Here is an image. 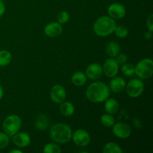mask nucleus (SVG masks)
<instances>
[{"instance_id":"f257e3e1","label":"nucleus","mask_w":153,"mask_h":153,"mask_svg":"<svg viewBox=\"0 0 153 153\" xmlns=\"http://www.w3.org/2000/svg\"><path fill=\"white\" fill-rule=\"evenodd\" d=\"M108 85L102 82H94L86 89L85 95L90 102L94 103L103 102L110 97Z\"/></svg>"},{"instance_id":"f03ea898","label":"nucleus","mask_w":153,"mask_h":153,"mask_svg":"<svg viewBox=\"0 0 153 153\" xmlns=\"http://www.w3.org/2000/svg\"><path fill=\"white\" fill-rule=\"evenodd\" d=\"M72 134L73 131L70 126L63 123L54 124L49 131L50 138L58 144L68 143L71 140Z\"/></svg>"},{"instance_id":"7ed1b4c3","label":"nucleus","mask_w":153,"mask_h":153,"mask_svg":"<svg viewBox=\"0 0 153 153\" xmlns=\"http://www.w3.org/2000/svg\"><path fill=\"white\" fill-rule=\"evenodd\" d=\"M116 27L115 19L109 16H102L94 22V31L99 37H105L113 34Z\"/></svg>"},{"instance_id":"20e7f679","label":"nucleus","mask_w":153,"mask_h":153,"mask_svg":"<svg viewBox=\"0 0 153 153\" xmlns=\"http://www.w3.org/2000/svg\"><path fill=\"white\" fill-rule=\"evenodd\" d=\"M22 120L18 115L10 114L6 117L2 123V129L9 137H12L20 129Z\"/></svg>"},{"instance_id":"39448f33","label":"nucleus","mask_w":153,"mask_h":153,"mask_svg":"<svg viewBox=\"0 0 153 153\" xmlns=\"http://www.w3.org/2000/svg\"><path fill=\"white\" fill-rule=\"evenodd\" d=\"M134 74L137 78L145 80L150 79L153 75V61L150 58H144L134 66Z\"/></svg>"},{"instance_id":"423d86ee","label":"nucleus","mask_w":153,"mask_h":153,"mask_svg":"<svg viewBox=\"0 0 153 153\" xmlns=\"http://www.w3.org/2000/svg\"><path fill=\"white\" fill-rule=\"evenodd\" d=\"M144 88V83L142 79L137 78L131 79L126 84L125 89L128 97L131 98H137L143 94Z\"/></svg>"},{"instance_id":"0eeeda50","label":"nucleus","mask_w":153,"mask_h":153,"mask_svg":"<svg viewBox=\"0 0 153 153\" xmlns=\"http://www.w3.org/2000/svg\"><path fill=\"white\" fill-rule=\"evenodd\" d=\"M72 140L76 146L85 147L91 143V135L84 129H77L72 134Z\"/></svg>"},{"instance_id":"6e6552de","label":"nucleus","mask_w":153,"mask_h":153,"mask_svg":"<svg viewBox=\"0 0 153 153\" xmlns=\"http://www.w3.org/2000/svg\"><path fill=\"white\" fill-rule=\"evenodd\" d=\"M112 131L114 134L120 139H126L131 134V128L130 126L123 122L115 123L112 126Z\"/></svg>"},{"instance_id":"1a4fd4ad","label":"nucleus","mask_w":153,"mask_h":153,"mask_svg":"<svg viewBox=\"0 0 153 153\" xmlns=\"http://www.w3.org/2000/svg\"><path fill=\"white\" fill-rule=\"evenodd\" d=\"M49 97L53 102L61 104L67 98V91L63 85H55L51 88Z\"/></svg>"},{"instance_id":"9d476101","label":"nucleus","mask_w":153,"mask_h":153,"mask_svg":"<svg viewBox=\"0 0 153 153\" xmlns=\"http://www.w3.org/2000/svg\"><path fill=\"white\" fill-rule=\"evenodd\" d=\"M103 73L108 78H113L119 73V64L114 58H109L102 66Z\"/></svg>"},{"instance_id":"9b49d317","label":"nucleus","mask_w":153,"mask_h":153,"mask_svg":"<svg viewBox=\"0 0 153 153\" xmlns=\"http://www.w3.org/2000/svg\"><path fill=\"white\" fill-rule=\"evenodd\" d=\"M87 78L92 81H97L102 76V67L99 63H92L88 66L85 70Z\"/></svg>"},{"instance_id":"f8f14e48","label":"nucleus","mask_w":153,"mask_h":153,"mask_svg":"<svg viewBox=\"0 0 153 153\" xmlns=\"http://www.w3.org/2000/svg\"><path fill=\"white\" fill-rule=\"evenodd\" d=\"M108 14L114 19H123L126 14V7L120 3L114 2L108 7Z\"/></svg>"},{"instance_id":"ddd939ff","label":"nucleus","mask_w":153,"mask_h":153,"mask_svg":"<svg viewBox=\"0 0 153 153\" xmlns=\"http://www.w3.org/2000/svg\"><path fill=\"white\" fill-rule=\"evenodd\" d=\"M13 137V143L19 148H25L29 146L31 143V138L29 134L24 131H21L12 136Z\"/></svg>"},{"instance_id":"4468645a","label":"nucleus","mask_w":153,"mask_h":153,"mask_svg":"<svg viewBox=\"0 0 153 153\" xmlns=\"http://www.w3.org/2000/svg\"><path fill=\"white\" fill-rule=\"evenodd\" d=\"M126 82L123 78L120 76H114L111 78L109 82V89L114 94H120L125 90Z\"/></svg>"},{"instance_id":"2eb2a0df","label":"nucleus","mask_w":153,"mask_h":153,"mask_svg":"<svg viewBox=\"0 0 153 153\" xmlns=\"http://www.w3.org/2000/svg\"><path fill=\"white\" fill-rule=\"evenodd\" d=\"M63 28L58 22H52L44 27V33L49 37H57L61 34Z\"/></svg>"},{"instance_id":"dca6fc26","label":"nucleus","mask_w":153,"mask_h":153,"mask_svg":"<svg viewBox=\"0 0 153 153\" xmlns=\"http://www.w3.org/2000/svg\"><path fill=\"white\" fill-rule=\"evenodd\" d=\"M119 102L115 99L108 98L105 101L104 108L106 113L111 114H115L119 111Z\"/></svg>"},{"instance_id":"f3484780","label":"nucleus","mask_w":153,"mask_h":153,"mask_svg":"<svg viewBox=\"0 0 153 153\" xmlns=\"http://www.w3.org/2000/svg\"><path fill=\"white\" fill-rule=\"evenodd\" d=\"M87 80H88V78L85 73L80 71L74 73L71 77L72 83L76 87L84 86L87 83Z\"/></svg>"},{"instance_id":"a211bd4d","label":"nucleus","mask_w":153,"mask_h":153,"mask_svg":"<svg viewBox=\"0 0 153 153\" xmlns=\"http://www.w3.org/2000/svg\"><path fill=\"white\" fill-rule=\"evenodd\" d=\"M59 109L61 114L64 115V116L65 117L73 116L75 113V111H76L75 106L73 103L70 102L65 101H64L63 102L61 103Z\"/></svg>"},{"instance_id":"6ab92c4d","label":"nucleus","mask_w":153,"mask_h":153,"mask_svg":"<svg viewBox=\"0 0 153 153\" xmlns=\"http://www.w3.org/2000/svg\"><path fill=\"white\" fill-rule=\"evenodd\" d=\"M105 52L110 58H116L117 55L120 52V46L117 42L111 41L106 45Z\"/></svg>"},{"instance_id":"aec40b11","label":"nucleus","mask_w":153,"mask_h":153,"mask_svg":"<svg viewBox=\"0 0 153 153\" xmlns=\"http://www.w3.org/2000/svg\"><path fill=\"white\" fill-rule=\"evenodd\" d=\"M49 124V118L45 114L38 115L34 121V126H35L36 128L40 131H44V130L47 129Z\"/></svg>"},{"instance_id":"412c9836","label":"nucleus","mask_w":153,"mask_h":153,"mask_svg":"<svg viewBox=\"0 0 153 153\" xmlns=\"http://www.w3.org/2000/svg\"><path fill=\"white\" fill-rule=\"evenodd\" d=\"M123 149L117 143L114 142H108L104 146L103 153H123Z\"/></svg>"},{"instance_id":"4be33fe9","label":"nucleus","mask_w":153,"mask_h":153,"mask_svg":"<svg viewBox=\"0 0 153 153\" xmlns=\"http://www.w3.org/2000/svg\"><path fill=\"white\" fill-rule=\"evenodd\" d=\"M12 60V55L7 50H0V67H6Z\"/></svg>"},{"instance_id":"5701e85b","label":"nucleus","mask_w":153,"mask_h":153,"mask_svg":"<svg viewBox=\"0 0 153 153\" xmlns=\"http://www.w3.org/2000/svg\"><path fill=\"white\" fill-rule=\"evenodd\" d=\"M100 121H101L102 124L107 128H111L114 124L115 123V119L113 117V114H111L108 113L102 115Z\"/></svg>"},{"instance_id":"b1692460","label":"nucleus","mask_w":153,"mask_h":153,"mask_svg":"<svg viewBox=\"0 0 153 153\" xmlns=\"http://www.w3.org/2000/svg\"><path fill=\"white\" fill-rule=\"evenodd\" d=\"M61 146L57 143H49L43 146V152L44 153H61Z\"/></svg>"},{"instance_id":"393cba45","label":"nucleus","mask_w":153,"mask_h":153,"mask_svg":"<svg viewBox=\"0 0 153 153\" xmlns=\"http://www.w3.org/2000/svg\"><path fill=\"white\" fill-rule=\"evenodd\" d=\"M120 71L122 74L127 77L132 76L134 74V66L131 63L126 62V64H123L120 68Z\"/></svg>"},{"instance_id":"a878e982","label":"nucleus","mask_w":153,"mask_h":153,"mask_svg":"<svg viewBox=\"0 0 153 153\" xmlns=\"http://www.w3.org/2000/svg\"><path fill=\"white\" fill-rule=\"evenodd\" d=\"M114 33L119 38H125L128 35V29L124 25H117Z\"/></svg>"},{"instance_id":"bb28decb","label":"nucleus","mask_w":153,"mask_h":153,"mask_svg":"<svg viewBox=\"0 0 153 153\" xmlns=\"http://www.w3.org/2000/svg\"><path fill=\"white\" fill-rule=\"evenodd\" d=\"M10 142V137L5 132L0 131V149H4Z\"/></svg>"},{"instance_id":"cd10ccee","label":"nucleus","mask_w":153,"mask_h":153,"mask_svg":"<svg viewBox=\"0 0 153 153\" xmlns=\"http://www.w3.org/2000/svg\"><path fill=\"white\" fill-rule=\"evenodd\" d=\"M58 22L60 24H65L70 20V13L66 10H62L58 14Z\"/></svg>"},{"instance_id":"c85d7f7f","label":"nucleus","mask_w":153,"mask_h":153,"mask_svg":"<svg viewBox=\"0 0 153 153\" xmlns=\"http://www.w3.org/2000/svg\"><path fill=\"white\" fill-rule=\"evenodd\" d=\"M114 58L116 59L117 62L119 65H123L128 61V56L123 53H119Z\"/></svg>"},{"instance_id":"c756f323","label":"nucleus","mask_w":153,"mask_h":153,"mask_svg":"<svg viewBox=\"0 0 153 153\" xmlns=\"http://www.w3.org/2000/svg\"><path fill=\"white\" fill-rule=\"evenodd\" d=\"M146 26L149 31H153V14H150L146 19Z\"/></svg>"},{"instance_id":"7c9ffc66","label":"nucleus","mask_w":153,"mask_h":153,"mask_svg":"<svg viewBox=\"0 0 153 153\" xmlns=\"http://www.w3.org/2000/svg\"><path fill=\"white\" fill-rule=\"evenodd\" d=\"M5 12V4H4V1L0 0V18L4 15Z\"/></svg>"},{"instance_id":"2f4dec72","label":"nucleus","mask_w":153,"mask_h":153,"mask_svg":"<svg viewBox=\"0 0 153 153\" xmlns=\"http://www.w3.org/2000/svg\"><path fill=\"white\" fill-rule=\"evenodd\" d=\"M152 37V31H150L148 30V31H146L144 33V38L146 40H151Z\"/></svg>"},{"instance_id":"473e14b6","label":"nucleus","mask_w":153,"mask_h":153,"mask_svg":"<svg viewBox=\"0 0 153 153\" xmlns=\"http://www.w3.org/2000/svg\"><path fill=\"white\" fill-rule=\"evenodd\" d=\"M3 96H4V89H3L2 86L0 85V100H1V98L3 97Z\"/></svg>"},{"instance_id":"72a5a7b5","label":"nucleus","mask_w":153,"mask_h":153,"mask_svg":"<svg viewBox=\"0 0 153 153\" xmlns=\"http://www.w3.org/2000/svg\"><path fill=\"white\" fill-rule=\"evenodd\" d=\"M10 153H22V150H19V149H13V150L10 151Z\"/></svg>"},{"instance_id":"f704fd0d","label":"nucleus","mask_w":153,"mask_h":153,"mask_svg":"<svg viewBox=\"0 0 153 153\" xmlns=\"http://www.w3.org/2000/svg\"><path fill=\"white\" fill-rule=\"evenodd\" d=\"M1 1H4V0H1Z\"/></svg>"}]
</instances>
